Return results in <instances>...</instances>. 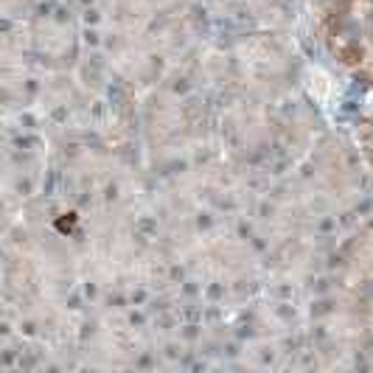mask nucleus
Returning a JSON list of instances; mask_svg holds the SVG:
<instances>
[{
    "mask_svg": "<svg viewBox=\"0 0 373 373\" xmlns=\"http://www.w3.org/2000/svg\"><path fill=\"white\" fill-rule=\"evenodd\" d=\"M342 62H348V65L362 62V48H359V45H348V48H342Z\"/></svg>",
    "mask_w": 373,
    "mask_h": 373,
    "instance_id": "nucleus-1",
    "label": "nucleus"
}]
</instances>
